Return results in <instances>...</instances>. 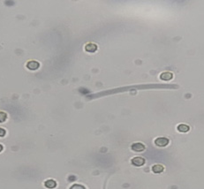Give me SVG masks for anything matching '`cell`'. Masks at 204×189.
<instances>
[{"label":"cell","instance_id":"obj_13","mask_svg":"<svg viewBox=\"0 0 204 189\" xmlns=\"http://www.w3.org/2000/svg\"><path fill=\"white\" fill-rule=\"evenodd\" d=\"M3 149H4V148H3V145H2V144H0V153L3 151Z\"/></svg>","mask_w":204,"mask_h":189},{"label":"cell","instance_id":"obj_12","mask_svg":"<svg viewBox=\"0 0 204 189\" xmlns=\"http://www.w3.org/2000/svg\"><path fill=\"white\" fill-rule=\"evenodd\" d=\"M6 129L0 127V137L6 136Z\"/></svg>","mask_w":204,"mask_h":189},{"label":"cell","instance_id":"obj_6","mask_svg":"<svg viewBox=\"0 0 204 189\" xmlns=\"http://www.w3.org/2000/svg\"><path fill=\"white\" fill-rule=\"evenodd\" d=\"M97 49H98L97 45H96V43H88V44H86L85 45V51L87 52H96V51H97Z\"/></svg>","mask_w":204,"mask_h":189},{"label":"cell","instance_id":"obj_8","mask_svg":"<svg viewBox=\"0 0 204 189\" xmlns=\"http://www.w3.org/2000/svg\"><path fill=\"white\" fill-rule=\"evenodd\" d=\"M44 186L46 187L47 188H55L57 187V182L54 179H47L46 181L44 182Z\"/></svg>","mask_w":204,"mask_h":189},{"label":"cell","instance_id":"obj_2","mask_svg":"<svg viewBox=\"0 0 204 189\" xmlns=\"http://www.w3.org/2000/svg\"><path fill=\"white\" fill-rule=\"evenodd\" d=\"M145 163H146L145 158L141 157H135L132 158V160H131V163L135 167H141V166L144 165Z\"/></svg>","mask_w":204,"mask_h":189},{"label":"cell","instance_id":"obj_10","mask_svg":"<svg viewBox=\"0 0 204 189\" xmlns=\"http://www.w3.org/2000/svg\"><path fill=\"white\" fill-rule=\"evenodd\" d=\"M7 119V114L4 111H0V124L6 122Z\"/></svg>","mask_w":204,"mask_h":189},{"label":"cell","instance_id":"obj_9","mask_svg":"<svg viewBox=\"0 0 204 189\" xmlns=\"http://www.w3.org/2000/svg\"><path fill=\"white\" fill-rule=\"evenodd\" d=\"M177 130L179 133H187L188 131L190 130V127H189V125L186 124H179L177 126Z\"/></svg>","mask_w":204,"mask_h":189},{"label":"cell","instance_id":"obj_5","mask_svg":"<svg viewBox=\"0 0 204 189\" xmlns=\"http://www.w3.org/2000/svg\"><path fill=\"white\" fill-rule=\"evenodd\" d=\"M160 80H165V81H169L173 79V73L171 72H162L159 76Z\"/></svg>","mask_w":204,"mask_h":189},{"label":"cell","instance_id":"obj_11","mask_svg":"<svg viewBox=\"0 0 204 189\" xmlns=\"http://www.w3.org/2000/svg\"><path fill=\"white\" fill-rule=\"evenodd\" d=\"M70 189H86V187L82 185H78V184H74L70 187Z\"/></svg>","mask_w":204,"mask_h":189},{"label":"cell","instance_id":"obj_4","mask_svg":"<svg viewBox=\"0 0 204 189\" xmlns=\"http://www.w3.org/2000/svg\"><path fill=\"white\" fill-rule=\"evenodd\" d=\"M131 149L134 152H142L146 149V146L141 142H135L131 145Z\"/></svg>","mask_w":204,"mask_h":189},{"label":"cell","instance_id":"obj_7","mask_svg":"<svg viewBox=\"0 0 204 189\" xmlns=\"http://www.w3.org/2000/svg\"><path fill=\"white\" fill-rule=\"evenodd\" d=\"M165 171V166L162 164H155L152 166V171L156 174H159L162 173Z\"/></svg>","mask_w":204,"mask_h":189},{"label":"cell","instance_id":"obj_3","mask_svg":"<svg viewBox=\"0 0 204 189\" xmlns=\"http://www.w3.org/2000/svg\"><path fill=\"white\" fill-rule=\"evenodd\" d=\"M26 67L28 70L35 71V70L39 69L40 63L36 60H30V61H27V63L26 64Z\"/></svg>","mask_w":204,"mask_h":189},{"label":"cell","instance_id":"obj_1","mask_svg":"<svg viewBox=\"0 0 204 189\" xmlns=\"http://www.w3.org/2000/svg\"><path fill=\"white\" fill-rule=\"evenodd\" d=\"M155 145L159 148H165L170 143V140L166 137H158L155 140Z\"/></svg>","mask_w":204,"mask_h":189}]
</instances>
